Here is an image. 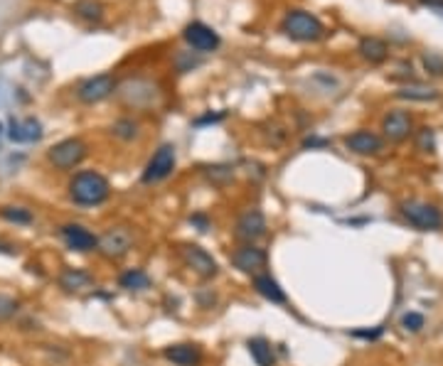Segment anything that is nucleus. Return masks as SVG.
<instances>
[{
  "instance_id": "nucleus-1",
  "label": "nucleus",
  "mask_w": 443,
  "mask_h": 366,
  "mask_svg": "<svg viewBox=\"0 0 443 366\" xmlns=\"http://www.w3.org/2000/svg\"><path fill=\"white\" fill-rule=\"evenodd\" d=\"M111 194V184L104 177L101 172H94V170H84L77 172L69 182V197L79 207H96L104 204Z\"/></svg>"
},
{
  "instance_id": "nucleus-2",
  "label": "nucleus",
  "mask_w": 443,
  "mask_h": 366,
  "mask_svg": "<svg viewBox=\"0 0 443 366\" xmlns=\"http://www.w3.org/2000/svg\"><path fill=\"white\" fill-rule=\"evenodd\" d=\"M281 32L286 34L293 42H318V39L325 37V25L311 10H288L281 20Z\"/></svg>"
},
{
  "instance_id": "nucleus-3",
  "label": "nucleus",
  "mask_w": 443,
  "mask_h": 366,
  "mask_svg": "<svg viewBox=\"0 0 443 366\" xmlns=\"http://www.w3.org/2000/svg\"><path fill=\"white\" fill-rule=\"evenodd\" d=\"M399 212L419 232H441L443 229V212L436 204L421 202V199H409V202H401Z\"/></svg>"
},
{
  "instance_id": "nucleus-4",
  "label": "nucleus",
  "mask_w": 443,
  "mask_h": 366,
  "mask_svg": "<svg viewBox=\"0 0 443 366\" xmlns=\"http://www.w3.org/2000/svg\"><path fill=\"white\" fill-rule=\"evenodd\" d=\"M175 165H177L175 145H173V143L161 145V148H158L156 153L151 155V160L146 163V168H143L141 182L143 184H158V182H163V179H168L173 175Z\"/></svg>"
},
{
  "instance_id": "nucleus-5",
  "label": "nucleus",
  "mask_w": 443,
  "mask_h": 366,
  "mask_svg": "<svg viewBox=\"0 0 443 366\" xmlns=\"http://www.w3.org/2000/svg\"><path fill=\"white\" fill-rule=\"evenodd\" d=\"M89 148L82 138H64L47 150V160L59 170H72L87 158Z\"/></svg>"
},
{
  "instance_id": "nucleus-6",
  "label": "nucleus",
  "mask_w": 443,
  "mask_h": 366,
  "mask_svg": "<svg viewBox=\"0 0 443 366\" xmlns=\"http://www.w3.org/2000/svg\"><path fill=\"white\" fill-rule=\"evenodd\" d=\"M118 96H121V101L126 103V106L151 108L156 106L158 99H161V89H158L156 84L146 82V79H128L121 87V92H118Z\"/></svg>"
},
{
  "instance_id": "nucleus-7",
  "label": "nucleus",
  "mask_w": 443,
  "mask_h": 366,
  "mask_svg": "<svg viewBox=\"0 0 443 366\" xmlns=\"http://www.w3.org/2000/svg\"><path fill=\"white\" fill-rule=\"evenodd\" d=\"M133 248V234L126 227H111L99 236V253L108 260H118Z\"/></svg>"
},
{
  "instance_id": "nucleus-8",
  "label": "nucleus",
  "mask_w": 443,
  "mask_h": 366,
  "mask_svg": "<svg viewBox=\"0 0 443 366\" xmlns=\"http://www.w3.org/2000/svg\"><path fill=\"white\" fill-rule=\"evenodd\" d=\"M182 39H185V42L200 54L217 52L220 44H222L220 32H217L215 27H210V25L200 23V20H195V23H190L185 30H182Z\"/></svg>"
},
{
  "instance_id": "nucleus-9",
  "label": "nucleus",
  "mask_w": 443,
  "mask_h": 366,
  "mask_svg": "<svg viewBox=\"0 0 443 366\" xmlns=\"http://www.w3.org/2000/svg\"><path fill=\"white\" fill-rule=\"evenodd\" d=\"M116 89L118 82L113 79V74H96V77H89L79 84L77 99L82 103H99L111 96V94H116Z\"/></svg>"
},
{
  "instance_id": "nucleus-10",
  "label": "nucleus",
  "mask_w": 443,
  "mask_h": 366,
  "mask_svg": "<svg viewBox=\"0 0 443 366\" xmlns=\"http://www.w3.org/2000/svg\"><path fill=\"white\" fill-rule=\"evenodd\" d=\"M180 255H182V260H185L187 268H192V273H197L202 280H212L220 275V265H217V260L212 258L202 246L185 244L180 248Z\"/></svg>"
},
{
  "instance_id": "nucleus-11",
  "label": "nucleus",
  "mask_w": 443,
  "mask_h": 366,
  "mask_svg": "<svg viewBox=\"0 0 443 366\" xmlns=\"http://www.w3.org/2000/svg\"><path fill=\"white\" fill-rule=\"evenodd\" d=\"M266 260H268L266 251L256 244H244L239 248H234L232 253V265L247 275H258L261 268H266Z\"/></svg>"
},
{
  "instance_id": "nucleus-12",
  "label": "nucleus",
  "mask_w": 443,
  "mask_h": 366,
  "mask_svg": "<svg viewBox=\"0 0 443 366\" xmlns=\"http://www.w3.org/2000/svg\"><path fill=\"white\" fill-rule=\"evenodd\" d=\"M234 236H237L239 241H247V244H254V241H258V239L266 236V217H263L261 209L258 207L247 209V212L237 219Z\"/></svg>"
},
{
  "instance_id": "nucleus-13",
  "label": "nucleus",
  "mask_w": 443,
  "mask_h": 366,
  "mask_svg": "<svg viewBox=\"0 0 443 366\" xmlns=\"http://www.w3.org/2000/svg\"><path fill=\"white\" fill-rule=\"evenodd\" d=\"M382 133L392 143H401V140H406L414 133V118L404 108H394V111H389L382 118Z\"/></svg>"
},
{
  "instance_id": "nucleus-14",
  "label": "nucleus",
  "mask_w": 443,
  "mask_h": 366,
  "mask_svg": "<svg viewBox=\"0 0 443 366\" xmlns=\"http://www.w3.org/2000/svg\"><path fill=\"white\" fill-rule=\"evenodd\" d=\"M345 148L355 155H380L385 150V138L377 135L375 130L360 128L345 135Z\"/></svg>"
},
{
  "instance_id": "nucleus-15",
  "label": "nucleus",
  "mask_w": 443,
  "mask_h": 366,
  "mask_svg": "<svg viewBox=\"0 0 443 366\" xmlns=\"http://www.w3.org/2000/svg\"><path fill=\"white\" fill-rule=\"evenodd\" d=\"M59 236L64 239V244H67L72 251H82V253H87V251L99 248V236L89 232L87 227H82V224H64V227L59 229Z\"/></svg>"
},
{
  "instance_id": "nucleus-16",
  "label": "nucleus",
  "mask_w": 443,
  "mask_h": 366,
  "mask_svg": "<svg viewBox=\"0 0 443 366\" xmlns=\"http://www.w3.org/2000/svg\"><path fill=\"white\" fill-rule=\"evenodd\" d=\"M163 357L175 366H200L202 352L197 344H170V347L163 349Z\"/></svg>"
},
{
  "instance_id": "nucleus-17",
  "label": "nucleus",
  "mask_w": 443,
  "mask_h": 366,
  "mask_svg": "<svg viewBox=\"0 0 443 366\" xmlns=\"http://www.w3.org/2000/svg\"><path fill=\"white\" fill-rule=\"evenodd\" d=\"M251 285H254V290H256V293L261 295L263 300H268V303H273V305H286L288 303L286 293H283V288L278 285V280L271 278L268 273L254 275Z\"/></svg>"
},
{
  "instance_id": "nucleus-18",
  "label": "nucleus",
  "mask_w": 443,
  "mask_h": 366,
  "mask_svg": "<svg viewBox=\"0 0 443 366\" xmlns=\"http://www.w3.org/2000/svg\"><path fill=\"white\" fill-rule=\"evenodd\" d=\"M8 138L13 143H37L42 138V123L37 118H25V121H10Z\"/></svg>"
},
{
  "instance_id": "nucleus-19",
  "label": "nucleus",
  "mask_w": 443,
  "mask_h": 366,
  "mask_svg": "<svg viewBox=\"0 0 443 366\" xmlns=\"http://www.w3.org/2000/svg\"><path fill=\"white\" fill-rule=\"evenodd\" d=\"M357 52H360V57L365 59V62L370 64H382L389 59V44L385 42L382 37H362L360 44H357Z\"/></svg>"
},
{
  "instance_id": "nucleus-20",
  "label": "nucleus",
  "mask_w": 443,
  "mask_h": 366,
  "mask_svg": "<svg viewBox=\"0 0 443 366\" xmlns=\"http://www.w3.org/2000/svg\"><path fill=\"white\" fill-rule=\"evenodd\" d=\"M92 283H94L92 273L84 268H64L62 273H59V285H62L67 293H79V290L89 288Z\"/></svg>"
},
{
  "instance_id": "nucleus-21",
  "label": "nucleus",
  "mask_w": 443,
  "mask_h": 366,
  "mask_svg": "<svg viewBox=\"0 0 443 366\" xmlns=\"http://www.w3.org/2000/svg\"><path fill=\"white\" fill-rule=\"evenodd\" d=\"M397 99H404V101H436L439 92L434 87H424V84H406V87L397 89Z\"/></svg>"
},
{
  "instance_id": "nucleus-22",
  "label": "nucleus",
  "mask_w": 443,
  "mask_h": 366,
  "mask_svg": "<svg viewBox=\"0 0 443 366\" xmlns=\"http://www.w3.org/2000/svg\"><path fill=\"white\" fill-rule=\"evenodd\" d=\"M247 349L256 366H273V349L263 337H254L247 342Z\"/></svg>"
},
{
  "instance_id": "nucleus-23",
  "label": "nucleus",
  "mask_w": 443,
  "mask_h": 366,
  "mask_svg": "<svg viewBox=\"0 0 443 366\" xmlns=\"http://www.w3.org/2000/svg\"><path fill=\"white\" fill-rule=\"evenodd\" d=\"M118 285L126 290H148L151 288V275H148L143 268H128L121 273Z\"/></svg>"
},
{
  "instance_id": "nucleus-24",
  "label": "nucleus",
  "mask_w": 443,
  "mask_h": 366,
  "mask_svg": "<svg viewBox=\"0 0 443 366\" xmlns=\"http://www.w3.org/2000/svg\"><path fill=\"white\" fill-rule=\"evenodd\" d=\"M72 13L87 23H99L104 18V5L99 0H77L72 5Z\"/></svg>"
},
{
  "instance_id": "nucleus-25",
  "label": "nucleus",
  "mask_w": 443,
  "mask_h": 366,
  "mask_svg": "<svg viewBox=\"0 0 443 366\" xmlns=\"http://www.w3.org/2000/svg\"><path fill=\"white\" fill-rule=\"evenodd\" d=\"M0 217L10 224H23V227H27V224L35 222L32 212L25 207H0Z\"/></svg>"
},
{
  "instance_id": "nucleus-26",
  "label": "nucleus",
  "mask_w": 443,
  "mask_h": 366,
  "mask_svg": "<svg viewBox=\"0 0 443 366\" xmlns=\"http://www.w3.org/2000/svg\"><path fill=\"white\" fill-rule=\"evenodd\" d=\"M111 135H116V138H121V140L138 138V123L133 121V118H121V121H116L111 125Z\"/></svg>"
},
{
  "instance_id": "nucleus-27",
  "label": "nucleus",
  "mask_w": 443,
  "mask_h": 366,
  "mask_svg": "<svg viewBox=\"0 0 443 366\" xmlns=\"http://www.w3.org/2000/svg\"><path fill=\"white\" fill-rule=\"evenodd\" d=\"M416 150H421V153H434V150H436V133H434V128L424 125V128L416 130Z\"/></svg>"
},
{
  "instance_id": "nucleus-28",
  "label": "nucleus",
  "mask_w": 443,
  "mask_h": 366,
  "mask_svg": "<svg viewBox=\"0 0 443 366\" xmlns=\"http://www.w3.org/2000/svg\"><path fill=\"white\" fill-rule=\"evenodd\" d=\"M421 64H424V69L431 74V77H443V57L436 52H429L421 57Z\"/></svg>"
},
{
  "instance_id": "nucleus-29",
  "label": "nucleus",
  "mask_w": 443,
  "mask_h": 366,
  "mask_svg": "<svg viewBox=\"0 0 443 366\" xmlns=\"http://www.w3.org/2000/svg\"><path fill=\"white\" fill-rule=\"evenodd\" d=\"M424 324H426V317L421 313H406L404 317H401V327H404L406 332H411V334L421 332V329H424Z\"/></svg>"
},
{
  "instance_id": "nucleus-30",
  "label": "nucleus",
  "mask_w": 443,
  "mask_h": 366,
  "mask_svg": "<svg viewBox=\"0 0 443 366\" xmlns=\"http://www.w3.org/2000/svg\"><path fill=\"white\" fill-rule=\"evenodd\" d=\"M210 179L212 182H217V184H224V182H229V179L234 177V168H229V165H215V168H210Z\"/></svg>"
},
{
  "instance_id": "nucleus-31",
  "label": "nucleus",
  "mask_w": 443,
  "mask_h": 366,
  "mask_svg": "<svg viewBox=\"0 0 443 366\" xmlns=\"http://www.w3.org/2000/svg\"><path fill=\"white\" fill-rule=\"evenodd\" d=\"M15 313H18V303H15V300L10 298V295H3V293H0V322L10 320Z\"/></svg>"
},
{
  "instance_id": "nucleus-32",
  "label": "nucleus",
  "mask_w": 443,
  "mask_h": 366,
  "mask_svg": "<svg viewBox=\"0 0 443 366\" xmlns=\"http://www.w3.org/2000/svg\"><path fill=\"white\" fill-rule=\"evenodd\" d=\"M175 64H177V72H192L195 67H200V59H192L187 52H182V54H177Z\"/></svg>"
},
{
  "instance_id": "nucleus-33",
  "label": "nucleus",
  "mask_w": 443,
  "mask_h": 366,
  "mask_svg": "<svg viewBox=\"0 0 443 366\" xmlns=\"http://www.w3.org/2000/svg\"><path fill=\"white\" fill-rule=\"evenodd\" d=\"M224 118H227V111H220V113H205V116H200V118H195V123L197 128H202V125H210V123H222Z\"/></svg>"
},
{
  "instance_id": "nucleus-34",
  "label": "nucleus",
  "mask_w": 443,
  "mask_h": 366,
  "mask_svg": "<svg viewBox=\"0 0 443 366\" xmlns=\"http://www.w3.org/2000/svg\"><path fill=\"white\" fill-rule=\"evenodd\" d=\"M303 148H327V140L325 138H316V135H313V138L303 140Z\"/></svg>"
},
{
  "instance_id": "nucleus-35",
  "label": "nucleus",
  "mask_w": 443,
  "mask_h": 366,
  "mask_svg": "<svg viewBox=\"0 0 443 366\" xmlns=\"http://www.w3.org/2000/svg\"><path fill=\"white\" fill-rule=\"evenodd\" d=\"M190 224L200 227V232H207V229H210V222H207L205 214H195V217H190Z\"/></svg>"
},
{
  "instance_id": "nucleus-36",
  "label": "nucleus",
  "mask_w": 443,
  "mask_h": 366,
  "mask_svg": "<svg viewBox=\"0 0 443 366\" xmlns=\"http://www.w3.org/2000/svg\"><path fill=\"white\" fill-rule=\"evenodd\" d=\"M0 130H3V125H0Z\"/></svg>"
}]
</instances>
